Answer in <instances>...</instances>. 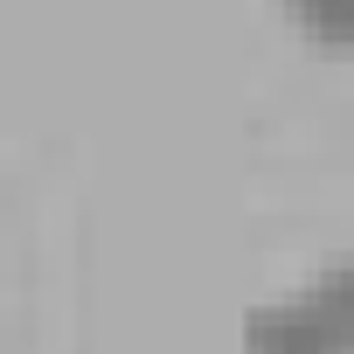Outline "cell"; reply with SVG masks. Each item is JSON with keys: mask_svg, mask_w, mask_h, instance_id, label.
Returning a JSON list of instances; mask_svg holds the SVG:
<instances>
[{"mask_svg": "<svg viewBox=\"0 0 354 354\" xmlns=\"http://www.w3.org/2000/svg\"><path fill=\"white\" fill-rule=\"evenodd\" d=\"M236 354H347V347L319 319V306L299 292V299H278V306H250L243 326H236Z\"/></svg>", "mask_w": 354, "mask_h": 354, "instance_id": "obj_1", "label": "cell"}, {"mask_svg": "<svg viewBox=\"0 0 354 354\" xmlns=\"http://www.w3.org/2000/svg\"><path fill=\"white\" fill-rule=\"evenodd\" d=\"M306 299L319 306V319L340 333V347L354 354V257H333L306 278Z\"/></svg>", "mask_w": 354, "mask_h": 354, "instance_id": "obj_2", "label": "cell"}, {"mask_svg": "<svg viewBox=\"0 0 354 354\" xmlns=\"http://www.w3.org/2000/svg\"><path fill=\"white\" fill-rule=\"evenodd\" d=\"M285 21L319 42H354V0H278Z\"/></svg>", "mask_w": 354, "mask_h": 354, "instance_id": "obj_3", "label": "cell"}]
</instances>
